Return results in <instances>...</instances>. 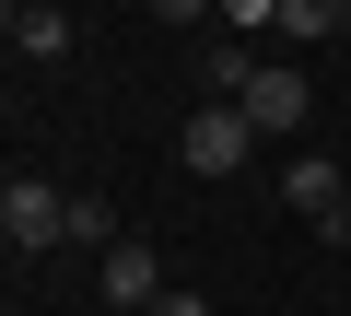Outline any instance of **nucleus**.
Instances as JSON below:
<instances>
[{
	"instance_id": "nucleus-5",
	"label": "nucleus",
	"mask_w": 351,
	"mask_h": 316,
	"mask_svg": "<svg viewBox=\"0 0 351 316\" xmlns=\"http://www.w3.org/2000/svg\"><path fill=\"white\" fill-rule=\"evenodd\" d=\"M164 293H176V281H164V258H152L141 234H129V246H106V316H152Z\"/></svg>"
},
{
	"instance_id": "nucleus-9",
	"label": "nucleus",
	"mask_w": 351,
	"mask_h": 316,
	"mask_svg": "<svg viewBox=\"0 0 351 316\" xmlns=\"http://www.w3.org/2000/svg\"><path fill=\"white\" fill-rule=\"evenodd\" d=\"M152 316H211V293H164V304H152Z\"/></svg>"
},
{
	"instance_id": "nucleus-7",
	"label": "nucleus",
	"mask_w": 351,
	"mask_h": 316,
	"mask_svg": "<svg viewBox=\"0 0 351 316\" xmlns=\"http://www.w3.org/2000/svg\"><path fill=\"white\" fill-rule=\"evenodd\" d=\"M339 24H351L339 0H281V36H304V47H316V36H339Z\"/></svg>"
},
{
	"instance_id": "nucleus-3",
	"label": "nucleus",
	"mask_w": 351,
	"mask_h": 316,
	"mask_svg": "<svg viewBox=\"0 0 351 316\" xmlns=\"http://www.w3.org/2000/svg\"><path fill=\"white\" fill-rule=\"evenodd\" d=\"M304 117H316L304 71H293V59H258V82H246V129H258V141H304Z\"/></svg>"
},
{
	"instance_id": "nucleus-10",
	"label": "nucleus",
	"mask_w": 351,
	"mask_h": 316,
	"mask_svg": "<svg viewBox=\"0 0 351 316\" xmlns=\"http://www.w3.org/2000/svg\"><path fill=\"white\" fill-rule=\"evenodd\" d=\"M328 246H351V199H339V223H328Z\"/></svg>"
},
{
	"instance_id": "nucleus-1",
	"label": "nucleus",
	"mask_w": 351,
	"mask_h": 316,
	"mask_svg": "<svg viewBox=\"0 0 351 316\" xmlns=\"http://www.w3.org/2000/svg\"><path fill=\"white\" fill-rule=\"evenodd\" d=\"M0 234H12V258H47V246H71V188H47V176H12V188H0Z\"/></svg>"
},
{
	"instance_id": "nucleus-6",
	"label": "nucleus",
	"mask_w": 351,
	"mask_h": 316,
	"mask_svg": "<svg viewBox=\"0 0 351 316\" xmlns=\"http://www.w3.org/2000/svg\"><path fill=\"white\" fill-rule=\"evenodd\" d=\"M0 36H12V59H71V12H59V0H12V24H0Z\"/></svg>"
},
{
	"instance_id": "nucleus-8",
	"label": "nucleus",
	"mask_w": 351,
	"mask_h": 316,
	"mask_svg": "<svg viewBox=\"0 0 351 316\" xmlns=\"http://www.w3.org/2000/svg\"><path fill=\"white\" fill-rule=\"evenodd\" d=\"M71 246H129V234H117V211H106V199H82V188H71Z\"/></svg>"
},
{
	"instance_id": "nucleus-4",
	"label": "nucleus",
	"mask_w": 351,
	"mask_h": 316,
	"mask_svg": "<svg viewBox=\"0 0 351 316\" xmlns=\"http://www.w3.org/2000/svg\"><path fill=\"white\" fill-rule=\"evenodd\" d=\"M339 199H351V176H339V165H328V152L304 141V152H293V165H281V211H304V223L328 234V223H339Z\"/></svg>"
},
{
	"instance_id": "nucleus-2",
	"label": "nucleus",
	"mask_w": 351,
	"mask_h": 316,
	"mask_svg": "<svg viewBox=\"0 0 351 316\" xmlns=\"http://www.w3.org/2000/svg\"><path fill=\"white\" fill-rule=\"evenodd\" d=\"M246 152H258L246 106H199L188 129H176V165H188V176H246Z\"/></svg>"
}]
</instances>
